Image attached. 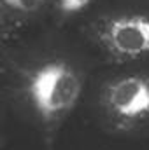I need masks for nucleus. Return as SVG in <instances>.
<instances>
[{
  "mask_svg": "<svg viewBox=\"0 0 149 150\" xmlns=\"http://www.w3.org/2000/svg\"><path fill=\"white\" fill-rule=\"evenodd\" d=\"M100 40L112 54L121 58L149 54V18L125 16L109 21L100 32Z\"/></svg>",
  "mask_w": 149,
  "mask_h": 150,
  "instance_id": "nucleus-2",
  "label": "nucleus"
},
{
  "mask_svg": "<svg viewBox=\"0 0 149 150\" xmlns=\"http://www.w3.org/2000/svg\"><path fill=\"white\" fill-rule=\"evenodd\" d=\"M91 0H58V9L65 14H74L90 5Z\"/></svg>",
  "mask_w": 149,
  "mask_h": 150,
  "instance_id": "nucleus-5",
  "label": "nucleus"
},
{
  "mask_svg": "<svg viewBox=\"0 0 149 150\" xmlns=\"http://www.w3.org/2000/svg\"><path fill=\"white\" fill-rule=\"evenodd\" d=\"M81 77L63 61L47 63L37 68L30 77V98L46 119H54L67 113L79 100Z\"/></svg>",
  "mask_w": 149,
  "mask_h": 150,
  "instance_id": "nucleus-1",
  "label": "nucleus"
},
{
  "mask_svg": "<svg viewBox=\"0 0 149 150\" xmlns=\"http://www.w3.org/2000/svg\"><path fill=\"white\" fill-rule=\"evenodd\" d=\"M105 105L123 120H135L149 113V79L130 75L114 80L107 87Z\"/></svg>",
  "mask_w": 149,
  "mask_h": 150,
  "instance_id": "nucleus-3",
  "label": "nucleus"
},
{
  "mask_svg": "<svg viewBox=\"0 0 149 150\" xmlns=\"http://www.w3.org/2000/svg\"><path fill=\"white\" fill-rule=\"evenodd\" d=\"M11 9L19 11V12H35L40 9L44 0H4Z\"/></svg>",
  "mask_w": 149,
  "mask_h": 150,
  "instance_id": "nucleus-4",
  "label": "nucleus"
}]
</instances>
